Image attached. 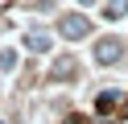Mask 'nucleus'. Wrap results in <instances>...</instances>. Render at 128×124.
<instances>
[{
    "label": "nucleus",
    "mask_w": 128,
    "mask_h": 124,
    "mask_svg": "<svg viewBox=\"0 0 128 124\" xmlns=\"http://www.w3.org/2000/svg\"><path fill=\"white\" fill-rule=\"evenodd\" d=\"M58 33H62V37H70V41H78V37L91 33V21L78 17V13H70V17H62V21H58Z\"/></svg>",
    "instance_id": "1"
},
{
    "label": "nucleus",
    "mask_w": 128,
    "mask_h": 124,
    "mask_svg": "<svg viewBox=\"0 0 128 124\" xmlns=\"http://www.w3.org/2000/svg\"><path fill=\"white\" fill-rule=\"evenodd\" d=\"M124 58V41L120 37H103L99 46H95V62L99 66H112V62H120Z\"/></svg>",
    "instance_id": "2"
},
{
    "label": "nucleus",
    "mask_w": 128,
    "mask_h": 124,
    "mask_svg": "<svg viewBox=\"0 0 128 124\" xmlns=\"http://www.w3.org/2000/svg\"><path fill=\"white\" fill-rule=\"evenodd\" d=\"M74 70H78V62H74V58H70V54H62L58 62H54V70H50V79H54V83H58V79H70V74H74Z\"/></svg>",
    "instance_id": "3"
},
{
    "label": "nucleus",
    "mask_w": 128,
    "mask_h": 124,
    "mask_svg": "<svg viewBox=\"0 0 128 124\" xmlns=\"http://www.w3.org/2000/svg\"><path fill=\"white\" fill-rule=\"evenodd\" d=\"M25 46H29V50H37V54H46V50H50V33H42V29L25 33Z\"/></svg>",
    "instance_id": "4"
},
{
    "label": "nucleus",
    "mask_w": 128,
    "mask_h": 124,
    "mask_svg": "<svg viewBox=\"0 0 128 124\" xmlns=\"http://www.w3.org/2000/svg\"><path fill=\"white\" fill-rule=\"evenodd\" d=\"M128 13V0H108V17H124Z\"/></svg>",
    "instance_id": "5"
},
{
    "label": "nucleus",
    "mask_w": 128,
    "mask_h": 124,
    "mask_svg": "<svg viewBox=\"0 0 128 124\" xmlns=\"http://www.w3.org/2000/svg\"><path fill=\"white\" fill-rule=\"evenodd\" d=\"M12 66H17V54L12 50H0V70H12Z\"/></svg>",
    "instance_id": "6"
},
{
    "label": "nucleus",
    "mask_w": 128,
    "mask_h": 124,
    "mask_svg": "<svg viewBox=\"0 0 128 124\" xmlns=\"http://www.w3.org/2000/svg\"><path fill=\"white\" fill-rule=\"evenodd\" d=\"M78 4H95V0H78Z\"/></svg>",
    "instance_id": "7"
}]
</instances>
